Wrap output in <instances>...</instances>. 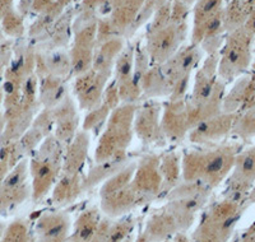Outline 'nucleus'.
<instances>
[{"label": "nucleus", "mask_w": 255, "mask_h": 242, "mask_svg": "<svg viewBox=\"0 0 255 242\" xmlns=\"http://www.w3.org/2000/svg\"><path fill=\"white\" fill-rule=\"evenodd\" d=\"M140 92L143 100H159V98H168L171 95V87L166 81L161 68L151 65L147 72L143 74L139 82Z\"/></svg>", "instance_id": "obj_19"}, {"label": "nucleus", "mask_w": 255, "mask_h": 242, "mask_svg": "<svg viewBox=\"0 0 255 242\" xmlns=\"http://www.w3.org/2000/svg\"><path fill=\"white\" fill-rule=\"evenodd\" d=\"M41 237L42 242H60L67 231V221L60 216H49L42 219Z\"/></svg>", "instance_id": "obj_25"}, {"label": "nucleus", "mask_w": 255, "mask_h": 242, "mask_svg": "<svg viewBox=\"0 0 255 242\" xmlns=\"http://www.w3.org/2000/svg\"><path fill=\"white\" fill-rule=\"evenodd\" d=\"M231 133L240 138H250L255 135V106L236 114Z\"/></svg>", "instance_id": "obj_26"}, {"label": "nucleus", "mask_w": 255, "mask_h": 242, "mask_svg": "<svg viewBox=\"0 0 255 242\" xmlns=\"http://www.w3.org/2000/svg\"><path fill=\"white\" fill-rule=\"evenodd\" d=\"M110 79L111 77L96 72L92 68L76 77L72 86V95L79 110L88 113L99 106Z\"/></svg>", "instance_id": "obj_8"}, {"label": "nucleus", "mask_w": 255, "mask_h": 242, "mask_svg": "<svg viewBox=\"0 0 255 242\" xmlns=\"http://www.w3.org/2000/svg\"><path fill=\"white\" fill-rule=\"evenodd\" d=\"M159 175L162 180V190H172L181 179V152L168 149L159 153Z\"/></svg>", "instance_id": "obj_20"}, {"label": "nucleus", "mask_w": 255, "mask_h": 242, "mask_svg": "<svg viewBox=\"0 0 255 242\" xmlns=\"http://www.w3.org/2000/svg\"><path fill=\"white\" fill-rule=\"evenodd\" d=\"M161 129L167 140V144L176 145L188 139L190 125L188 120L185 98L181 100L167 98V101L162 102Z\"/></svg>", "instance_id": "obj_9"}, {"label": "nucleus", "mask_w": 255, "mask_h": 242, "mask_svg": "<svg viewBox=\"0 0 255 242\" xmlns=\"http://www.w3.org/2000/svg\"><path fill=\"white\" fill-rule=\"evenodd\" d=\"M37 96L42 109L52 110L58 106L64 98L70 95L69 83L68 79L58 78L52 75H44L38 77Z\"/></svg>", "instance_id": "obj_16"}, {"label": "nucleus", "mask_w": 255, "mask_h": 242, "mask_svg": "<svg viewBox=\"0 0 255 242\" xmlns=\"http://www.w3.org/2000/svg\"><path fill=\"white\" fill-rule=\"evenodd\" d=\"M82 184H83V177L60 173L58 182L52 188L54 189V199L56 202H69V200L74 199L79 194V191L83 190Z\"/></svg>", "instance_id": "obj_24"}, {"label": "nucleus", "mask_w": 255, "mask_h": 242, "mask_svg": "<svg viewBox=\"0 0 255 242\" xmlns=\"http://www.w3.org/2000/svg\"><path fill=\"white\" fill-rule=\"evenodd\" d=\"M52 131H54L52 111L49 109H42L37 114L35 120L32 121L28 131L24 134L20 149L26 153H32L47 136L51 135Z\"/></svg>", "instance_id": "obj_17"}, {"label": "nucleus", "mask_w": 255, "mask_h": 242, "mask_svg": "<svg viewBox=\"0 0 255 242\" xmlns=\"http://www.w3.org/2000/svg\"><path fill=\"white\" fill-rule=\"evenodd\" d=\"M240 40V37L232 38L218 58V75L225 83L238 79L249 68L250 55L248 45Z\"/></svg>", "instance_id": "obj_10"}, {"label": "nucleus", "mask_w": 255, "mask_h": 242, "mask_svg": "<svg viewBox=\"0 0 255 242\" xmlns=\"http://www.w3.org/2000/svg\"><path fill=\"white\" fill-rule=\"evenodd\" d=\"M123 50L122 41L114 40L102 43L101 46L95 50L92 61V69L96 72L113 77V70L115 61Z\"/></svg>", "instance_id": "obj_23"}, {"label": "nucleus", "mask_w": 255, "mask_h": 242, "mask_svg": "<svg viewBox=\"0 0 255 242\" xmlns=\"http://www.w3.org/2000/svg\"><path fill=\"white\" fill-rule=\"evenodd\" d=\"M79 107L73 95H68L56 107L51 110L54 118V131L55 136L64 145L69 144L74 139L79 130L81 119H79Z\"/></svg>", "instance_id": "obj_11"}, {"label": "nucleus", "mask_w": 255, "mask_h": 242, "mask_svg": "<svg viewBox=\"0 0 255 242\" xmlns=\"http://www.w3.org/2000/svg\"><path fill=\"white\" fill-rule=\"evenodd\" d=\"M90 145L91 135L87 131L81 129L69 144L65 145L63 168H61L63 175L84 177L86 166H87L88 161Z\"/></svg>", "instance_id": "obj_14"}, {"label": "nucleus", "mask_w": 255, "mask_h": 242, "mask_svg": "<svg viewBox=\"0 0 255 242\" xmlns=\"http://www.w3.org/2000/svg\"><path fill=\"white\" fill-rule=\"evenodd\" d=\"M162 101L143 100L135 107L133 120L134 135L143 147H166L167 140L161 129Z\"/></svg>", "instance_id": "obj_6"}, {"label": "nucleus", "mask_w": 255, "mask_h": 242, "mask_svg": "<svg viewBox=\"0 0 255 242\" xmlns=\"http://www.w3.org/2000/svg\"><path fill=\"white\" fill-rule=\"evenodd\" d=\"M64 150L65 145L51 134L31 153L28 173L36 199L46 195L58 182L63 168Z\"/></svg>", "instance_id": "obj_4"}, {"label": "nucleus", "mask_w": 255, "mask_h": 242, "mask_svg": "<svg viewBox=\"0 0 255 242\" xmlns=\"http://www.w3.org/2000/svg\"><path fill=\"white\" fill-rule=\"evenodd\" d=\"M235 116V114L221 113L202 121L189 130L188 140L195 145L217 144L227 134L231 133Z\"/></svg>", "instance_id": "obj_12"}, {"label": "nucleus", "mask_w": 255, "mask_h": 242, "mask_svg": "<svg viewBox=\"0 0 255 242\" xmlns=\"http://www.w3.org/2000/svg\"><path fill=\"white\" fill-rule=\"evenodd\" d=\"M131 161H134V158L129 154V156L123 157V158L111 159V161L101 162V163H93L88 170L87 175H84L82 188H83V190L84 189H91L99 182L106 181L110 176L122 170L125 164Z\"/></svg>", "instance_id": "obj_22"}, {"label": "nucleus", "mask_w": 255, "mask_h": 242, "mask_svg": "<svg viewBox=\"0 0 255 242\" xmlns=\"http://www.w3.org/2000/svg\"><path fill=\"white\" fill-rule=\"evenodd\" d=\"M120 104H122V101H120L118 86H116V83L113 79H110V82H109L108 87H106V90L104 92L101 104L96 107V109L88 111L86 114V116H84L83 122H82V130L87 131L90 135L92 134L93 136L99 138L102 129L106 125V121H108L109 116L111 115V113Z\"/></svg>", "instance_id": "obj_13"}, {"label": "nucleus", "mask_w": 255, "mask_h": 242, "mask_svg": "<svg viewBox=\"0 0 255 242\" xmlns=\"http://www.w3.org/2000/svg\"><path fill=\"white\" fill-rule=\"evenodd\" d=\"M217 68L218 56L211 54L195 70L193 83L185 97L190 129L202 121L223 113L222 104L226 93V83L220 78Z\"/></svg>", "instance_id": "obj_2"}, {"label": "nucleus", "mask_w": 255, "mask_h": 242, "mask_svg": "<svg viewBox=\"0 0 255 242\" xmlns=\"http://www.w3.org/2000/svg\"><path fill=\"white\" fill-rule=\"evenodd\" d=\"M231 172L230 184L234 189H240L241 186L252 184L255 179V147L243 153H238Z\"/></svg>", "instance_id": "obj_21"}, {"label": "nucleus", "mask_w": 255, "mask_h": 242, "mask_svg": "<svg viewBox=\"0 0 255 242\" xmlns=\"http://www.w3.org/2000/svg\"><path fill=\"white\" fill-rule=\"evenodd\" d=\"M136 104H120L109 116L95 148V163L129 156L134 136L133 120Z\"/></svg>", "instance_id": "obj_3"}, {"label": "nucleus", "mask_w": 255, "mask_h": 242, "mask_svg": "<svg viewBox=\"0 0 255 242\" xmlns=\"http://www.w3.org/2000/svg\"><path fill=\"white\" fill-rule=\"evenodd\" d=\"M36 77L52 75L58 78L68 79L72 78V64H70L69 54L61 51L45 54L44 56L36 58L35 64Z\"/></svg>", "instance_id": "obj_18"}, {"label": "nucleus", "mask_w": 255, "mask_h": 242, "mask_svg": "<svg viewBox=\"0 0 255 242\" xmlns=\"http://www.w3.org/2000/svg\"><path fill=\"white\" fill-rule=\"evenodd\" d=\"M202 59L203 51L200 46L191 43L189 46L180 47L171 58L159 65L166 81L171 87L170 100H181L188 96L191 77L200 65Z\"/></svg>", "instance_id": "obj_5"}, {"label": "nucleus", "mask_w": 255, "mask_h": 242, "mask_svg": "<svg viewBox=\"0 0 255 242\" xmlns=\"http://www.w3.org/2000/svg\"><path fill=\"white\" fill-rule=\"evenodd\" d=\"M239 147L234 144L198 145L181 152V179L211 189L231 172Z\"/></svg>", "instance_id": "obj_1"}, {"label": "nucleus", "mask_w": 255, "mask_h": 242, "mask_svg": "<svg viewBox=\"0 0 255 242\" xmlns=\"http://www.w3.org/2000/svg\"><path fill=\"white\" fill-rule=\"evenodd\" d=\"M234 82L230 92L225 93L222 111L236 115L255 106V74L241 75Z\"/></svg>", "instance_id": "obj_15"}, {"label": "nucleus", "mask_w": 255, "mask_h": 242, "mask_svg": "<svg viewBox=\"0 0 255 242\" xmlns=\"http://www.w3.org/2000/svg\"><path fill=\"white\" fill-rule=\"evenodd\" d=\"M130 186L136 200L151 199L162 191V180L159 175V153L147 152L136 159Z\"/></svg>", "instance_id": "obj_7"}]
</instances>
